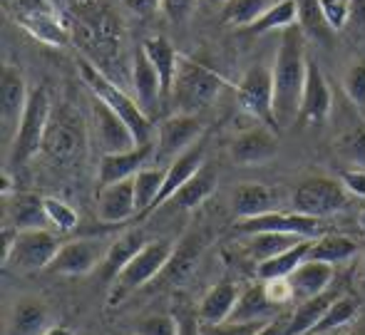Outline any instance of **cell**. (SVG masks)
Masks as SVG:
<instances>
[{
    "mask_svg": "<svg viewBox=\"0 0 365 335\" xmlns=\"http://www.w3.org/2000/svg\"><path fill=\"white\" fill-rule=\"evenodd\" d=\"M306 43L308 38L296 25L284 30L281 35L279 53L274 60V115L279 130H289L293 122H298V110H301L303 85H306Z\"/></svg>",
    "mask_w": 365,
    "mask_h": 335,
    "instance_id": "6da1fadb",
    "label": "cell"
},
{
    "mask_svg": "<svg viewBox=\"0 0 365 335\" xmlns=\"http://www.w3.org/2000/svg\"><path fill=\"white\" fill-rule=\"evenodd\" d=\"M73 35L77 45L92 58V65L100 67L110 77L112 58L120 60V48H122V28L117 15H112L97 0L80 3L77 5Z\"/></svg>",
    "mask_w": 365,
    "mask_h": 335,
    "instance_id": "7a4b0ae2",
    "label": "cell"
},
{
    "mask_svg": "<svg viewBox=\"0 0 365 335\" xmlns=\"http://www.w3.org/2000/svg\"><path fill=\"white\" fill-rule=\"evenodd\" d=\"M224 87H226V80L219 72L197 63V60L179 55L177 77H174L169 97H172L174 112L199 115V112L207 110L209 105H214V100L221 95Z\"/></svg>",
    "mask_w": 365,
    "mask_h": 335,
    "instance_id": "3957f363",
    "label": "cell"
},
{
    "mask_svg": "<svg viewBox=\"0 0 365 335\" xmlns=\"http://www.w3.org/2000/svg\"><path fill=\"white\" fill-rule=\"evenodd\" d=\"M80 75H82V80H85V85L92 90V95L100 97L102 102H107V105L130 125V130L135 132V137H137V144L154 142V137H157L154 122L142 112L135 95L125 92V87H120L115 80H110V77H107L100 67L92 65L90 60H80Z\"/></svg>",
    "mask_w": 365,
    "mask_h": 335,
    "instance_id": "277c9868",
    "label": "cell"
},
{
    "mask_svg": "<svg viewBox=\"0 0 365 335\" xmlns=\"http://www.w3.org/2000/svg\"><path fill=\"white\" fill-rule=\"evenodd\" d=\"M174 249L167 241H147L130 261L127 266L117 273L115 286L110 293V303H120L125 301V296H130L132 291H140L147 283H152L159 273L164 271V266L169 264Z\"/></svg>",
    "mask_w": 365,
    "mask_h": 335,
    "instance_id": "5b68a950",
    "label": "cell"
},
{
    "mask_svg": "<svg viewBox=\"0 0 365 335\" xmlns=\"http://www.w3.org/2000/svg\"><path fill=\"white\" fill-rule=\"evenodd\" d=\"M5 3L13 8L15 23L40 43L53 45V48H63L70 43L73 28L48 0H5Z\"/></svg>",
    "mask_w": 365,
    "mask_h": 335,
    "instance_id": "8992f818",
    "label": "cell"
},
{
    "mask_svg": "<svg viewBox=\"0 0 365 335\" xmlns=\"http://www.w3.org/2000/svg\"><path fill=\"white\" fill-rule=\"evenodd\" d=\"M50 125V97L45 87L30 90L28 105H25L23 120H20L18 134L10 144V159L15 164H25L43 149L45 134Z\"/></svg>",
    "mask_w": 365,
    "mask_h": 335,
    "instance_id": "52a82bcc",
    "label": "cell"
},
{
    "mask_svg": "<svg viewBox=\"0 0 365 335\" xmlns=\"http://www.w3.org/2000/svg\"><path fill=\"white\" fill-rule=\"evenodd\" d=\"M236 102L249 117L281 132L274 115V72L266 65H254L241 75L236 85Z\"/></svg>",
    "mask_w": 365,
    "mask_h": 335,
    "instance_id": "ba28073f",
    "label": "cell"
},
{
    "mask_svg": "<svg viewBox=\"0 0 365 335\" xmlns=\"http://www.w3.org/2000/svg\"><path fill=\"white\" fill-rule=\"evenodd\" d=\"M236 231L244 236L251 234H291V236H301V239H318L323 236L326 226L318 216H308L301 211H269V214L261 216H251V219H239Z\"/></svg>",
    "mask_w": 365,
    "mask_h": 335,
    "instance_id": "9c48e42d",
    "label": "cell"
},
{
    "mask_svg": "<svg viewBox=\"0 0 365 335\" xmlns=\"http://www.w3.org/2000/svg\"><path fill=\"white\" fill-rule=\"evenodd\" d=\"M351 204V194L343 187V182L328 177H311L296 189L293 194V206L296 211L308 216H333L341 214Z\"/></svg>",
    "mask_w": 365,
    "mask_h": 335,
    "instance_id": "30bf717a",
    "label": "cell"
},
{
    "mask_svg": "<svg viewBox=\"0 0 365 335\" xmlns=\"http://www.w3.org/2000/svg\"><path fill=\"white\" fill-rule=\"evenodd\" d=\"M60 246L63 244L50 229L18 231L10 251L3 256V264H13L20 271H43L53 264Z\"/></svg>",
    "mask_w": 365,
    "mask_h": 335,
    "instance_id": "8fae6325",
    "label": "cell"
},
{
    "mask_svg": "<svg viewBox=\"0 0 365 335\" xmlns=\"http://www.w3.org/2000/svg\"><path fill=\"white\" fill-rule=\"evenodd\" d=\"M30 90L25 85L23 72L15 65H3L0 70V132L3 144H13L18 134L20 120H23L25 105H28Z\"/></svg>",
    "mask_w": 365,
    "mask_h": 335,
    "instance_id": "7c38bea8",
    "label": "cell"
},
{
    "mask_svg": "<svg viewBox=\"0 0 365 335\" xmlns=\"http://www.w3.org/2000/svg\"><path fill=\"white\" fill-rule=\"evenodd\" d=\"M202 122L197 115H184V112H174L169 115L162 125L157 127V137H154V157L157 159H177L189 147L202 139Z\"/></svg>",
    "mask_w": 365,
    "mask_h": 335,
    "instance_id": "4fadbf2b",
    "label": "cell"
},
{
    "mask_svg": "<svg viewBox=\"0 0 365 335\" xmlns=\"http://www.w3.org/2000/svg\"><path fill=\"white\" fill-rule=\"evenodd\" d=\"M92 120H95L97 147L102 149V154H120L137 147V137L130 130V125L95 95H92Z\"/></svg>",
    "mask_w": 365,
    "mask_h": 335,
    "instance_id": "5bb4252c",
    "label": "cell"
},
{
    "mask_svg": "<svg viewBox=\"0 0 365 335\" xmlns=\"http://www.w3.org/2000/svg\"><path fill=\"white\" fill-rule=\"evenodd\" d=\"M110 246L100 244V241H68L58 249L53 264L45 271L55 273V276H85V273L95 271L97 266H102Z\"/></svg>",
    "mask_w": 365,
    "mask_h": 335,
    "instance_id": "9a60e30c",
    "label": "cell"
},
{
    "mask_svg": "<svg viewBox=\"0 0 365 335\" xmlns=\"http://www.w3.org/2000/svg\"><path fill=\"white\" fill-rule=\"evenodd\" d=\"M276 130H271L269 125L249 127V130L239 132L231 139L229 154L236 164L241 167H259L276 157L279 152V137Z\"/></svg>",
    "mask_w": 365,
    "mask_h": 335,
    "instance_id": "2e32d148",
    "label": "cell"
},
{
    "mask_svg": "<svg viewBox=\"0 0 365 335\" xmlns=\"http://www.w3.org/2000/svg\"><path fill=\"white\" fill-rule=\"evenodd\" d=\"M331 107H333V95L328 90L326 77H323L321 67L308 60L306 85H303L301 110H298V125L301 127L323 125L328 120V115H331Z\"/></svg>",
    "mask_w": 365,
    "mask_h": 335,
    "instance_id": "e0dca14e",
    "label": "cell"
},
{
    "mask_svg": "<svg viewBox=\"0 0 365 335\" xmlns=\"http://www.w3.org/2000/svg\"><path fill=\"white\" fill-rule=\"evenodd\" d=\"M130 80H132V95H135L137 105H140L142 112L152 120L159 112V105H162V100H164V90H162V80H159L157 70H154L152 60L147 58L142 45L135 50V58H132Z\"/></svg>",
    "mask_w": 365,
    "mask_h": 335,
    "instance_id": "ac0fdd59",
    "label": "cell"
},
{
    "mask_svg": "<svg viewBox=\"0 0 365 335\" xmlns=\"http://www.w3.org/2000/svg\"><path fill=\"white\" fill-rule=\"evenodd\" d=\"M135 214V179H122V182L100 187V192H97V219L102 224H122Z\"/></svg>",
    "mask_w": 365,
    "mask_h": 335,
    "instance_id": "d6986e66",
    "label": "cell"
},
{
    "mask_svg": "<svg viewBox=\"0 0 365 335\" xmlns=\"http://www.w3.org/2000/svg\"><path fill=\"white\" fill-rule=\"evenodd\" d=\"M154 154V142L137 144L135 149H127L120 154H102L100 169H97V182L100 187L107 184L122 182V179H132L140 169H145L147 159Z\"/></svg>",
    "mask_w": 365,
    "mask_h": 335,
    "instance_id": "ffe728a7",
    "label": "cell"
},
{
    "mask_svg": "<svg viewBox=\"0 0 365 335\" xmlns=\"http://www.w3.org/2000/svg\"><path fill=\"white\" fill-rule=\"evenodd\" d=\"M336 271L331 264L326 261H316V259H306L296 271L289 276L291 291H293V301H306V298L321 296L331 288Z\"/></svg>",
    "mask_w": 365,
    "mask_h": 335,
    "instance_id": "44dd1931",
    "label": "cell"
},
{
    "mask_svg": "<svg viewBox=\"0 0 365 335\" xmlns=\"http://www.w3.org/2000/svg\"><path fill=\"white\" fill-rule=\"evenodd\" d=\"M204 142L199 139L194 147H189L184 154H179L177 159H172L167 169H164V187H162V194H159V201H157V209L162 204H167L199 169L204 167Z\"/></svg>",
    "mask_w": 365,
    "mask_h": 335,
    "instance_id": "7402d4cb",
    "label": "cell"
},
{
    "mask_svg": "<svg viewBox=\"0 0 365 335\" xmlns=\"http://www.w3.org/2000/svg\"><path fill=\"white\" fill-rule=\"evenodd\" d=\"M281 316V306H276L269 298L264 288V281L254 283V286H246L239 296L234 313H231L229 321H241V323H254V321H274Z\"/></svg>",
    "mask_w": 365,
    "mask_h": 335,
    "instance_id": "603a6c76",
    "label": "cell"
},
{
    "mask_svg": "<svg viewBox=\"0 0 365 335\" xmlns=\"http://www.w3.org/2000/svg\"><path fill=\"white\" fill-rule=\"evenodd\" d=\"M279 204V192L264 184H241L234 189L231 197V209L239 219H251V216L269 214Z\"/></svg>",
    "mask_w": 365,
    "mask_h": 335,
    "instance_id": "cb8c5ba5",
    "label": "cell"
},
{
    "mask_svg": "<svg viewBox=\"0 0 365 335\" xmlns=\"http://www.w3.org/2000/svg\"><path fill=\"white\" fill-rule=\"evenodd\" d=\"M241 288L231 281H221L212 291H207V296L202 298L197 313L202 323H224L231 318L236 303H239Z\"/></svg>",
    "mask_w": 365,
    "mask_h": 335,
    "instance_id": "d4e9b609",
    "label": "cell"
},
{
    "mask_svg": "<svg viewBox=\"0 0 365 335\" xmlns=\"http://www.w3.org/2000/svg\"><path fill=\"white\" fill-rule=\"evenodd\" d=\"M298 5V28L303 30L308 40L323 45V48H331L336 43V30L328 23L326 10H323L321 0H296Z\"/></svg>",
    "mask_w": 365,
    "mask_h": 335,
    "instance_id": "484cf974",
    "label": "cell"
},
{
    "mask_svg": "<svg viewBox=\"0 0 365 335\" xmlns=\"http://www.w3.org/2000/svg\"><path fill=\"white\" fill-rule=\"evenodd\" d=\"M341 296L338 291H331L328 288L321 296L306 298V301H298V308L289 316V328H286V335H308L313 328L318 326L326 311L331 308V303Z\"/></svg>",
    "mask_w": 365,
    "mask_h": 335,
    "instance_id": "4316f807",
    "label": "cell"
},
{
    "mask_svg": "<svg viewBox=\"0 0 365 335\" xmlns=\"http://www.w3.org/2000/svg\"><path fill=\"white\" fill-rule=\"evenodd\" d=\"M311 246H313V239H303V241H298L296 246H291V249L281 251V254L271 256V259H266V261H259V264H256V276H259V281L289 278L291 273L308 259Z\"/></svg>",
    "mask_w": 365,
    "mask_h": 335,
    "instance_id": "83f0119b",
    "label": "cell"
},
{
    "mask_svg": "<svg viewBox=\"0 0 365 335\" xmlns=\"http://www.w3.org/2000/svg\"><path fill=\"white\" fill-rule=\"evenodd\" d=\"M145 48L147 58L152 60L154 70H157L159 80H162V90H164V97H169L172 92V85H174V77H177V67H179V53L172 48L167 38L162 35H154V38H147L142 43Z\"/></svg>",
    "mask_w": 365,
    "mask_h": 335,
    "instance_id": "f1b7e54d",
    "label": "cell"
},
{
    "mask_svg": "<svg viewBox=\"0 0 365 335\" xmlns=\"http://www.w3.org/2000/svg\"><path fill=\"white\" fill-rule=\"evenodd\" d=\"M214 192H217V169L204 164L169 201H174L177 209H197V206H202Z\"/></svg>",
    "mask_w": 365,
    "mask_h": 335,
    "instance_id": "f546056e",
    "label": "cell"
},
{
    "mask_svg": "<svg viewBox=\"0 0 365 335\" xmlns=\"http://www.w3.org/2000/svg\"><path fill=\"white\" fill-rule=\"evenodd\" d=\"M48 331V308L35 298H23L13 308L10 335H43Z\"/></svg>",
    "mask_w": 365,
    "mask_h": 335,
    "instance_id": "4dcf8cb0",
    "label": "cell"
},
{
    "mask_svg": "<svg viewBox=\"0 0 365 335\" xmlns=\"http://www.w3.org/2000/svg\"><path fill=\"white\" fill-rule=\"evenodd\" d=\"M10 219H13V229H48L50 219L45 211V199L35 197V194H20L13 197L10 206Z\"/></svg>",
    "mask_w": 365,
    "mask_h": 335,
    "instance_id": "1f68e13d",
    "label": "cell"
},
{
    "mask_svg": "<svg viewBox=\"0 0 365 335\" xmlns=\"http://www.w3.org/2000/svg\"><path fill=\"white\" fill-rule=\"evenodd\" d=\"M145 244H147V241H145V236H142L140 231H127V234H122L120 239H115V244H110L105 261H102V266H100L102 276H105V278H117V273L127 266V261H130Z\"/></svg>",
    "mask_w": 365,
    "mask_h": 335,
    "instance_id": "d6a6232c",
    "label": "cell"
},
{
    "mask_svg": "<svg viewBox=\"0 0 365 335\" xmlns=\"http://www.w3.org/2000/svg\"><path fill=\"white\" fill-rule=\"evenodd\" d=\"M356 254H358V244L353 239L341 236V234H323V236H318V241H313L308 259L326 261V264L336 266V264H343V261L353 259Z\"/></svg>",
    "mask_w": 365,
    "mask_h": 335,
    "instance_id": "836d02e7",
    "label": "cell"
},
{
    "mask_svg": "<svg viewBox=\"0 0 365 335\" xmlns=\"http://www.w3.org/2000/svg\"><path fill=\"white\" fill-rule=\"evenodd\" d=\"M298 23V5L296 0H279L274 3L254 25H249V33L251 35H266V33H274V30H281L284 33L286 28Z\"/></svg>",
    "mask_w": 365,
    "mask_h": 335,
    "instance_id": "e575fe53",
    "label": "cell"
},
{
    "mask_svg": "<svg viewBox=\"0 0 365 335\" xmlns=\"http://www.w3.org/2000/svg\"><path fill=\"white\" fill-rule=\"evenodd\" d=\"M358 311H361V303H358L356 296H348V293H341L336 301L331 303V308L326 311V316L318 321V326L313 328L311 333H336L343 331L348 323H353L358 318Z\"/></svg>",
    "mask_w": 365,
    "mask_h": 335,
    "instance_id": "d590c367",
    "label": "cell"
},
{
    "mask_svg": "<svg viewBox=\"0 0 365 335\" xmlns=\"http://www.w3.org/2000/svg\"><path fill=\"white\" fill-rule=\"evenodd\" d=\"M271 0H224L221 20L229 28H249L254 25L266 10L271 8Z\"/></svg>",
    "mask_w": 365,
    "mask_h": 335,
    "instance_id": "8d00e7d4",
    "label": "cell"
},
{
    "mask_svg": "<svg viewBox=\"0 0 365 335\" xmlns=\"http://www.w3.org/2000/svg\"><path fill=\"white\" fill-rule=\"evenodd\" d=\"M135 199H137V214H145L149 209H157L159 194L164 187V172L157 167H145L135 174Z\"/></svg>",
    "mask_w": 365,
    "mask_h": 335,
    "instance_id": "74e56055",
    "label": "cell"
},
{
    "mask_svg": "<svg viewBox=\"0 0 365 335\" xmlns=\"http://www.w3.org/2000/svg\"><path fill=\"white\" fill-rule=\"evenodd\" d=\"M199 254H202V241H199V236H194V241H187V244H182L174 251L169 264L164 266V271L159 273V276H164L167 283L184 281V278L189 276V271L194 268V264H197Z\"/></svg>",
    "mask_w": 365,
    "mask_h": 335,
    "instance_id": "f35d334b",
    "label": "cell"
},
{
    "mask_svg": "<svg viewBox=\"0 0 365 335\" xmlns=\"http://www.w3.org/2000/svg\"><path fill=\"white\" fill-rule=\"evenodd\" d=\"M298 241H303L301 236H291V234H251L249 244H246V251H249L251 259H256V264H259V261H266V259H271V256L296 246Z\"/></svg>",
    "mask_w": 365,
    "mask_h": 335,
    "instance_id": "ab89813d",
    "label": "cell"
},
{
    "mask_svg": "<svg viewBox=\"0 0 365 335\" xmlns=\"http://www.w3.org/2000/svg\"><path fill=\"white\" fill-rule=\"evenodd\" d=\"M53 120H55V117H53ZM77 139H80V137H77L75 127L70 125V122H65L63 117H58L53 125H48V134H45L43 147L48 149L50 154H55V157H63V154L75 152Z\"/></svg>",
    "mask_w": 365,
    "mask_h": 335,
    "instance_id": "60d3db41",
    "label": "cell"
},
{
    "mask_svg": "<svg viewBox=\"0 0 365 335\" xmlns=\"http://www.w3.org/2000/svg\"><path fill=\"white\" fill-rule=\"evenodd\" d=\"M343 92L361 115H365V58L353 63L343 75Z\"/></svg>",
    "mask_w": 365,
    "mask_h": 335,
    "instance_id": "b9f144b4",
    "label": "cell"
},
{
    "mask_svg": "<svg viewBox=\"0 0 365 335\" xmlns=\"http://www.w3.org/2000/svg\"><path fill=\"white\" fill-rule=\"evenodd\" d=\"M45 211H48V219H50V226H55V231H73L77 226V211L73 209L70 204L60 199H45Z\"/></svg>",
    "mask_w": 365,
    "mask_h": 335,
    "instance_id": "7bdbcfd3",
    "label": "cell"
},
{
    "mask_svg": "<svg viewBox=\"0 0 365 335\" xmlns=\"http://www.w3.org/2000/svg\"><path fill=\"white\" fill-rule=\"evenodd\" d=\"M338 152L351 159V162L365 164V127L358 125L351 127L346 134H341L338 137Z\"/></svg>",
    "mask_w": 365,
    "mask_h": 335,
    "instance_id": "ee69618b",
    "label": "cell"
},
{
    "mask_svg": "<svg viewBox=\"0 0 365 335\" xmlns=\"http://www.w3.org/2000/svg\"><path fill=\"white\" fill-rule=\"evenodd\" d=\"M266 323L264 321H254V323H241V321L202 323V335H256L261 328L266 326Z\"/></svg>",
    "mask_w": 365,
    "mask_h": 335,
    "instance_id": "f6af8a7d",
    "label": "cell"
},
{
    "mask_svg": "<svg viewBox=\"0 0 365 335\" xmlns=\"http://www.w3.org/2000/svg\"><path fill=\"white\" fill-rule=\"evenodd\" d=\"M137 335H177L174 316H147L135 326Z\"/></svg>",
    "mask_w": 365,
    "mask_h": 335,
    "instance_id": "bcb514c9",
    "label": "cell"
},
{
    "mask_svg": "<svg viewBox=\"0 0 365 335\" xmlns=\"http://www.w3.org/2000/svg\"><path fill=\"white\" fill-rule=\"evenodd\" d=\"M172 316L177 321V335H202V321H199V313L194 308L179 303Z\"/></svg>",
    "mask_w": 365,
    "mask_h": 335,
    "instance_id": "7dc6e473",
    "label": "cell"
},
{
    "mask_svg": "<svg viewBox=\"0 0 365 335\" xmlns=\"http://www.w3.org/2000/svg\"><path fill=\"white\" fill-rule=\"evenodd\" d=\"M197 10V0H162V13L167 15L169 23L184 25Z\"/></svg>",
    "mask_w": 365,
    "mask_h": 335,
    "instance_id": "c3c4849f",
    "label": "cell"
},
{
    "mask_svg": "<svg viewBox=\"0 0 365 335\" xmlns=\"http://www.w3.org/2000/svg\"><path fill=\"white\" fill-rule=\"evenodd\" d=\"M323 10H326L328 23L333 30H346L348 28V15H351V0H321Z\"/></svg>",
    "mask_w": 365,
    "mask_h": 335,
    "instance_id": "681fc988",
    "label": "cell"
},
{
    "mask_svg": "<svg viewBox=\"0 0 365 335\" xmlns=\"http://www.w3.org/2000/svg\"><path fill=\"white\" fill-rule=\"evenodd\" d=\"M264 288H266V293H269V298L276 303V306L284 308L286 303L293 301V291H291L289 278H274V281H264Z\"/></svg>",
    "mask_w": 365,
    "mask_h": 335,
    "instance_id": "f907efd6",
    "label": "cell"
},
{
    "mask_svg": "<svg viewBox=\"0 0 365 335\" xmlns=\"http://www.w3.org/2000/svg\"><path fill=\"white\" fill-rule=\"evenodd\" d=\"M341 182H343V187L348 189L351 197L365 199V169L363 167H353V169H348V172H343Z\"/></svg>",
    "mask_w": 365,
    "mask_h": 335,
    "instance_id": "816d5d0a",
    "label": "cell"
},
{
    "mask_svg": "<svg viewBox=\"0 0 365 335\" xmlns=\"http://www.w3.org/2000/svg\"><path fill=\"white\" fill-rule=\"evenodd\" d=\"M348 28H353L356 35H365V0H351Z\"/></svg>",
    "mask_w": 365,
    "mask_h": 335,
    "instance_id": "f5cc1de1",
    "label": "cell"
},
{
    "mask_svg": "<svg viewBox=\"0 0 365 335\" xmlns=\"http://www.w3.org/2000/svg\"><path fill=\"white\" fill-rule=\"evenodd\" d=\"M125 8L135 15H152L154 10H162V0H125Z\"/></svg>",
    "mask_w": 365,
    "mask_h": 335,
    "instance_id": "db71d44e",
    "label": "cell"
},
{
    "mask_svg": "<svg viewBox=\"0 0 365 335\" xmlns=\"http://www.w3.org/2000/svg\"><path fill=\"white\" fill-rule=\"evenodd\" d=\"M286 328H289V318L279 316V318H274V321L266 323L256 335H286Z\"/></svg>",
    "mask_w": 365,
    "mask_h": 335,
    "instance_id": "11a10c76",
    "label": "cell"
},
{
    "mask_svg": "<svg viewBox=\"0 0 365 335\" xmlns=\"http://www.w3.org/2000/svg\"><path fill=\"white\" fill-rule=\"evenodd\" d=\"M43 335H75L70 328H65V326H53V328H48Z\"/></svg>",
    "mask_w": 365,
    "mask_h": 335,
    "instance_id": "9f6ffc18",
    "label": "cell"
},
{
    "mask_svg": "<svg viewBox=\"0 0 365 335\" xmlns=\"http://www.w3.org/2000/svg\"><path fill=\"white\" fill-rule=\"evenodd\" d=\"M358 224H361V229L365 231V204L361 206V211H358Z\"/></svg>",
    "mask_w": 365,
    "mask_h": 335,
    "instance_id": "6f0895ef",
    "label": "cell"
},
{
    "mask_svg": "<svg viewBox=\"0 0 365 335\" xmlns=\"http://www.w3.org/2000/svg\"><path fill=\"white\" fill-rule=\"evenodd\" d=\"M343 335H365V328H356V331H351V333H343Z\"/></svg>",
    "mask_w": 365,
    "mask_h": 335,
    "instance_id": "680465c9",
    "label": "cell"
},
{
    "mask_svg": "<svg viewBox=\"0 0 365 335\" xmlns=\"http://www.w3.org/2000/svg\"><path fill=\"white\" fill-rule=\"evenodd\" d=\"M308 335H343V333L336 331V333H308Z\"/></svg>",
    "mask_w": 365,
    "mask_h": 335,
    "instance_id": "91938a15",
    "label": "cell"
},
{
    "mask_svg": "<svg viewBox=\"0 0 365 335\" xmlns=\"http://www.w3.org/2000/svg\"><path fill=\"white\" fill-rule=\"evenodd\" d=\"M361 278H363V286H365V261H363V268H361Z\"/></svg>",
    "mask_w": 365,
    "mask_h": 335,
    "instance_id": "94428289",
    "label": "cell"
},
{
    "mask_svg": "<svg viewBox=\"0 0 365 335\" xmlns=\"http://www.w3.org/2000/svg\"><path fill=\"white\" fill-rule=\"evenodd\" d=\"M135 335H137V333H135Z\"/></svg>",
    "mask_w": 365,
    "mask_h": 335,
    "instance_id": "6125c7cd",
    "label": "cell"
}]
</instances>
